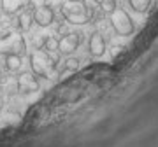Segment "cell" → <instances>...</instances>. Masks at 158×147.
<instances>
[{"mask_svg": "<svg viewBox=\"0 0 158 147\" xmlns=\"http://www.w3.org/2000/svg\"><path fill=\"white\" fill-rule=\"evenodd\" d=\"M93 2H95V4H98V6H100V2H102V0H93Z\"/></svg>", "mask_w": 158, "mask_h": 147, "instance_id": "e0dca14e", "label": "cell"}, {"mask_svg": "<svg viewBox=\"0 0 158 147\" xmlns=\"http://www.w3.org/2000/svg\"><path fill=\"white\" fill-rule=\"evenodd\" d=\"M128 4L132 7V11L139 12V14H144V12L149 11L153 0H128Z\"/></svg>", "mask_w": 158, "mask_h": 147, "instance_id": "7c38bea8", "label": "cell"}, {"mask_svg": "<svg viewBox=\"0 0 158 147\" xmlns=\"http://www.w3.org/2000/svg\"><path fill=\"white\" fill-rule=\"evenodd\" d=\"M88 49H90V54L93 58H100L104 56L106 53V39L100 32H93L90 37V42H88Z\"/></svg>", "mask_w": 158, "mask_h": 147, "instance_id": "ba28073f", "label": "cell"}, {"mask_svg": "<svg viewBox=\"0 0 158 147\" xmlns=\"http://www.w3.org/2000/svg\"><path fill=\"white\" fill-rule=\"evenodd\" d=\"M40 49H44V51H48V53L58 51V40L55 39V37H46V39L42 40Z\"/></svg>", "mask_w": 158, "mask_h": 147, "instance_id": "4fadbf2b", "label": "cell"}, {"mask_svg": "<svg viewBox=\"0 0 158 147\" xmlns=\"http://www.w3.org/2000/svg\"><path fill=\"white\" fill-rule=\"evenodd\" d=\"M18 28L21 32H28L32 28V23H34V12L30 11V4H28V9H25L23 12H19L18 16Z\"/></svg>", "mask_w": 158, "mask_h": 147, "instance_id": "9c48e42d", "label": "cell"}, {"mask_svg": "<svg viewBox=\"0 0 158 147\" xmlns=\"http://www.w3.org/2000/svg\"><path fill=\"white\" fill-rule=\"evenodd\" d=\"M0 7L6 14H16L25 7V0H0Z\"/></svg>", "mask_w": 158, "mask_h": 147, "instance_id": "30bf717a", "label": "cell"}, {"mask_svg": "<svg viewBox=\"0 0 158 147\" xmlns=\"http://www.w3.org/2000/svg\"><path fill=\"white\" fill-rule=\"evenodd\" d=\"M83 42V34L81 32H69L58 40V51L62 54H72Z\"/></svg>", "mask_w": 158, "mask_h": 147, "instance_id": "5b68a950", "label": "cell"}, {"mask_svg": "<svg viewBox=\"0 0 158 147\" xmlns=\"http://www.w3.org/2000/svg\"><path fill=\"white\" fill-rule=\"evenodd\" d=\"M39 89V75H35L34 72H23L18 75V91L19 93H34Z\"/></svg>", "mask_w": 158, "mask_h": 147, "instance_id": "8992f818", "label": "cell"}, {"mask_svg": "<svg viewBox=\"0 0 158 147\" xmlns=\"http://www.w3.org/2000/svg\"><path fill=\"white\" fill-rule=\"evenodd\" d=\"M62 16L72 25H86L91 21L93 11L86 0H67L62 4Z\"/></svg>", "mask_w": 158, "mask_h": 147, "instance_id": "6da1fadb", "label": "cell"}, {"mask_svg": "<svg viewBox=\"0 0 158 147\" xmlns=\"http://www.w3.org/2000/svg\"><path fill=\"white\" fill-rule=\"evenodd\" d=\"M116 7H118L116 6V0H102L100 2V9L106 12V14H111Z\"/></svg>", "mask_w": 158, "mask_h": 147, "instance_id": "5bb4252c", "label": "cell"}, {"mask_svg": "<svg viewBox=\"0 0 158 147\" xmlns=\"http://www.w3.org/2000/svg\"><path fill=\"white\" fill-rule=\"evenodd\" d=\"M6 70L7 72H18L21 68V56L19 54H6Z\"/></svg>", "mask_w": 158, "mask_h": 147, "instance_id": "8fae6325", "label": "cell"}, {"mask_svg": "<svg viewBox=\"0 0 158 147\" xmlns=\"http://www.w3.org/2000/svg\"><path fill=\"white\" fill-rule=\"evenodd\" d=\"M27 53V42L23 35L16 32H4L0 35V54H25Z\"/></svg>", "mask_w": 158, "mask_h": 147, "instance_id": "277c9868", "label": "cell"}, {"mask_svg": "<svg viewBox=\"0 0 158 147\" xmlns=\"http://www.w3.org/2000/svg\"><path fill=\"white\" fill-rule=\"evenodd\" d=\"M30 67L35 75L51 79V74L55 72V67H56V58L51 56V53L44 49H39L30 54Z\"/></svg>", "mask_w": 158, "mask_h": 147, "instance_id": "7a4b0ae2", "label": "cell"}, {"mask_svg": "<svg viewBox=\"0 0 158 147\" xmlns=\"http://www.w3.org/2000/svg\"><path fill=\"white\" fill-rule=\"evenodd\" d=\"M34 21L46 28V26H49L51 23L55 21V11H53V7L49 6H40L39 9H35L34 11Z\"/></svg>", "mask_w": 158, "mask_h": 147, "instance_id": "52a82bcc", "label": "cell"}, {"mask_svg": "<svg viewBox=\"0 0 158 147\" xmlns=\"http://www.w3.org/2000/svg\"><path fill=\"white\" fill-rule=\"evenodd\" d=\"M109 21H111V26L119 37H130V35L135 32V25L132 21V18L128 16V12L121 9V7H116L111 14H109Z\"/></svg>", "mask_w": 158, "mask_h": 147, "instance_id": "3957f363", "label": "cell"}, {"mask_svg": "<svg viewBox=\"0 0 158 147\" xmlns=\"http://www.w3.org/2000/svg\"><path fill=\"white\" fill-rule=\"evenodd\" d=\"M79 58H67L65 60V70H70V72H76L79 68Z\"/></svg>", "mask_w": 158, "mask_h": 147, "instance_id": "9a60e30c", "label": "cell"}, {"mask_svg": "<svg viewBox=\"0 0 158 147\" xmlns=\"http://www.w3.org/2000/svg\"><path fill=\"white\" fill-rule=\"evenodd\" d=\"M121 51H123V46H114L113 47V58H116Z\"/></svg>", "mask_w": 158, "mask_h": 147, "instance_id": "2e32d148", "label": "cell"}]
</instances>
